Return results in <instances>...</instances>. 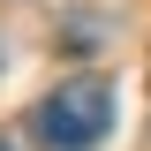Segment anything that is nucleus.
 Returning <instances> with one entry per match:
<instances>
[{"mask_svg": "<svg viewBox=\"0 0 151 151\" xmlns=\"http://www.w3.org/2000/svg\"><path fill=\"white\" fill-rule=\"evenodd\" d=\"M113 129V91L106 83H60L45 106H38V136L53 151H91Z\"/></svg>", "mask_w": 151, "mask_h": 151, "instance_id": "nucleus-1", "label": "nucleus"}, {"mask_svg": "<svg viewBox=\"0 0 151 151\" xmlns=\"http://www.w3.org/2000/svg\"><path fill=\"white\" fill-rule=\"evenodd\" d=\"M0 151H15V144H0Z\"/></svg>", "mask_w": 151, "mask_h": 151, "instance_id": "nucleus-2", "label": "nucleus"}]
</instances>
